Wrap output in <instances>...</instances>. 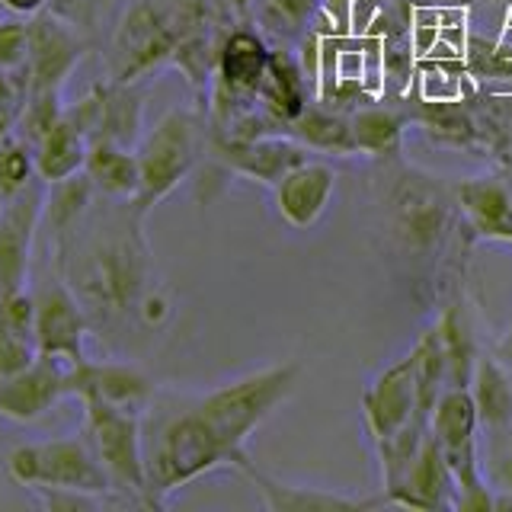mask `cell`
I'll list each match as a JSON object with an SVG mask.
<instances>
[{"instance_id":"9c48e42d","label":"cell","mask_w":512,"mask_h":512,"mask_svg":"<svg viewBox=\"0 0 512 512\" xmlns=\"http://www.w3.org/2000/svg\"><path fill=\"white\" fill-rule=\"evenodd\" d=\"M429 429L439 439L442 455L448 468H452L458 487V509L493 512V490L484 477V464H480V423L471 388H445L436 410H432Z\"/></svg>"},{"instance_id":"1f68e13d","label":"cell","mask_w":512,"mask_h":512,"mask_svg":"<svg viewBox=\"0 0 512 512\" xmlns=\"http://www.w3.org/2000/svg\"><path fill=\"white\" fill-rule=\"evenodd\" d=\"M464 68L474 74V80L490 93H512V52L500 42H490L484 36L468 39V58Z\"/></svg>"},{"instance_id":"5b68a950","label":"cell","mask_w":512,"mask_h":512,"mask_svg":"<svg viewBox=\"0 0 512 512\" xmlns=\"http://www.w3.org/2000/svg\"><path fill=\"white\" fill-rule=\"evenodd\" d=\"M208 151V116L205 109L173 106L160 116V122L138 141V196L132 199L144 215L167 199L186 176L199 167L202 154Z\"/></svg>"},{"instance_id":"8d00e7d4","label":"cell","mask_w":512,"mask_h":512,"mask_svg":"<svg viewBox=\"0 0 512 512\" xmlns=\"http://www.w3.org/2000/svg\"><path fill=\"white\" fill-rule=\"evenodd\" d=\"M496 359H500L509 368V375H512V320H509V330L503 333L500 346H496Z\"/></svg>"},{"instance_id":"ba28073f","label":"cell","mask_w":512,"mask_h":512,"mask_svg":"<svg viewBox=\"0 0 512 512\" xmlns=\"http://www.w3.org/2000/svg\"><path fill=\"white\" fill-rule=\"evenodd\" d=\"M84 407V439L93 455L106 468L112 490L125 506H148V468H144V442H141V413L87 400Z\"/></svg>"},{"instance_id":"4dcf8cb0","label":"cell","mask_w":512,"mask_h":512,"mask_svg":"<svg viewBox=\"0 0 512 512\" xmlns=\"http://www.w3.org/2000/svg\"><path fill=\"white\" fill-rule=\"evenodd\" d=\"M96 196H100V192H96L87 173H74L61 183H48L45 215H42V224L48 228V244H55L58 237L74 231L77 221L90 212Z\"/></svg>"},{"instance_id":"7c38bea8","label":"cell","mask_w":512,"mask_h":512,"mask_svg":"<svg viewBox=\"0 0 512 512\" xmlns=\"http://www.w3.org/2000/svg\"><path fill=\"white\" fill-rule=\"evenodd\" d=\"M45 196L48 183L36 176L26 189L10 196L0 212V295L26 288L29 282V256L42 228Z\"/></svg>"},{"instance_id":"30bf717a","label":"cell","mask_w":512,"mask_h":512,"mask_svg":"<svg viewBox=\"0 0 512 512\" xmlns=\"http://www.w3.org/2000/svg\"><path fill=\"white\" fill-rule=\"evenodd\" d=\"M32 298H36V340L42 356L58 359L64 365L84 362L90 320L68 288V282L52 269L32 288Z\"/></svg>"},{"instance_id":"277c9868","label":"cell","mask_w":512,"mask_h":512,"mask_svg":"<svg viewBox=\"0 0 512 512\" xmlns=\"http://www.w3.org/2000/svg\"><path fill=\"white\" fill-rule=\"evenodd\" d=\"M301 375L298 362H279L250 372L237 381L221 384V388L208 391L205 397L196 400V410L205 416V423L218 432V439L231 448V455L237 458V468L244 471V464H250L247 442L256 429L269 420L282 400L295 391Z\"/></svg>"},{"instance_id":"f546056e","label":"cell","mask_w":512,"mask_h":512,"mask_svg":"<svg viewBox=\"0 0 512 512\" xmlns=\"http://www.w3.org/2000/svg\"><path fill=\"white\" fill-rule=\"evenodd\" d=\"M295 141H301L308 151L333 154V157H356V138H352V122L346 112H336L324 103H311L301 116L288 125Z\"/></svg>"},{"instance_id":"ab89813d","label":"cell","mask_w":512,"mask_h":512,"mask_svg":"<svg viewBox=\"0 0 512 512\" xmlns=\"http://www.w3.org/2000/svg\"><path fill=\"white\" fill-rule=\"evenodd\" d=\"M448 4H474V0H448Z\"/></svg>"},{"instance_id":"f35d334b","label":"cell","mask_w":512,"mask_h":512,"mask_svg":"<svg viewBox=\"0 0 512 512\" xmlns=\"http://www.w3.org/2000/svg\"><path fill=\"white\" fill-rule=\"evenodd\" d=\"M256 4V0H228V7L234 13V20L237 23H247V16H250V7Z\"/></svg>"},{"instance_id":"ffe728a7","label":"cell","mask_w":512,"mask_h":512,"mask_svg":"<svg viewBox=\"0 0 512 512\" xmlns=\"http://www.w3.org/2000/svg\"><path fill=\"white\" fill-rule=\"evenodd\" d=\"M407 112L410 122L420 125V132L439 148L474 151L487 157L484 135H480V125L468 100H458V96H436L432 100V96H423V100L407 106Z\"/></svg>"},{"instance_id":"f1b7e54d","label":"cell","mask_w":512,"mask_h":512,"mask_svg":"<svg viewBox=\"0 0 512 512\" xmlns=\"http://www.w3.org/2000/svg\"><path fill=\"white\" fill-rule=\"evenodd\" d=\"M471 397L477 407L480 432H500L512 426V375L496 356H480L474 378H471Z\"/></svg>"},{"instance_id":"74e56055","label":"cell","mask_w":512,"mask_h":512,"mask_svg":"<svg viewBox=\"0 0 512 512\" xmlns=\"http://www.w3.org/2000/svg\"><path fill=\"white\" fill-rule=\"evenodd\" d=\"M80 4H84V0H52V10L61 13V16H68V20H74Z\"/></svg>"},{"instance_id":"836d02e7","label":"cell","mask_w":512,"mask_h":512,"mask_svg":"<svg viewBox=\"0 0 512 512\" xmlns=\"http://www.w3.org/2000/svg\"><path fill=\"white\" fill-rule=\"evenodd\" d=\"M0 71L29 77V20L0 23Z\"/></svg>"},{"instance_id":"8992f818","label":"cell","mask_w":512,"mask_h":512,"mask_svg":"<svg viewBox=\"0 0 512 512\" xmlns=\"http://www.w3.org/2000/svg\"><path fill=\"white\" fill-rule=\"evenodd\" d=\"M183 39L173 0H135L112 29L106 71L116 84H141L176 58Z\"/></svg>"},{"instance_id":"4fadbf2b","label":"cell","mask_w":512,"mask_h":512,"mask_svg":"<svg viewBox=\"0 0 512 512\" xmlns=\"http://www.w3.org/2000/svg\"><path fill=\"white\" fill-rule=\"evenodd\" d=\"M208 154L215 157L228 173L250 176L256 183L276 189L279 180L295 170L304 160H311V151L292 135H263V138H212L208 135Z\"/></svg>"},{"instance_id":"6da1fadb","label":"cell","mask_w":512,"mask_h":512,"mask_svg":"<svg viewBox=\"0 0 512 512\" xmlns=\"http://www.w3.org/2000/svg\"><path fill=\"white\" fill-rule=\"evenodd\" d=\"M90 205L77 228L58 237L52 269L80 301L90 333L109 346L128 340V330H157L170 317V301L154 276V253L144 237V215L132 199Z\"/></svg>"},{"instance_id":"44dd1931","label":"cell","mask_w":512,"mask_h":512,"mask_svg":"<svg viewBox=\"0 0 512 512\" xmlns=\"http://www.w3.org/2000/svg\"><path fill=\"white\" fill-rule=\"evenodd\" d=\"M336 173L324 160H304L295 170H288L276 186V205L279 215L292 228H311L324 215V208L333 196Z\"/></svg>"},{"instance_id":"83f0119b","label":"cell","mask_w":512,"mask_h":512,"mask_svg":"<svg viewBox=\"0 0 512 512\" xmlns=\"http://www.w3.org/2000/svg\"><path fill=\"white\" fill-rule=\"evenodd\" d=\"M84 173L90 176V183L96 186L100 196H109V199H135L138 196L141 170H138L135 148L96 138V141H90Z\"/></svg>"},{"instance_id":"52a82bcc","label":"cell","mask_w":512,"mask_h":512,"mask_svg":"<svg viewBox=\"0 0 512 512\" xmlns=\"http://www.w3.org/2000/svg\"><path fill=\"white\" fill-rule=\"evenodd\" d=\"M7 477L16 480L20 487H29L32 493L39 490H71V493H90L103 496L116 506H125L100 458L93 455V448L84 436L71 439H48V442H26L10 448L7 455Z\"/></svg>"},{"instance_id":"cb8c5ba5","label":"cell","mask_w":512,"mask_h":512,"mask_svg":"<svg viewBox=\"0 0 512 512\" xmlns=\"http://www.w3.org/2000/svg\"><path fill=\"white\" fill-rule=\"evenodd\" d=\"M244 474L256 484L263 496V506L272 512H340V509H375L384 506V496L378 500H365V496H346L330 490H311L298 484H285V480L269 477L256 464H244Z\"/></svg>"},{"instance_id":"7402d4cb","label":"cell","mask_w":512,"mask_h":512,"mask_svg":"<svg viewBox=\"0 0 512 512\" xmlns=\"http://www.w3.org/2000/svg\"><path fill=\"white\" fill-rule=\"evenodd\" d=\"M308 84H311V77L304 74L295 52H288V48H272L269 68L260 84V109L272 122L282 125V132H288V125L311 106Z\"/></svg>"},{"instance_id":"8fae6325","label":"cell","mask_w":512,"mask_h":512,"mask_svg":"<svg viewBox=\"0 0 512 512\" xmlns=\"http://www.w3.org/2000/svg\"><path fill=\"white\" fill-rule=\"evenodd\" d=\"M87 52L77 23L55 10L29 20V93H61Z\"/></svg>"},{"instance_id":"d590c367","label":"cell","mask_w":512,"mask_h":512,"mask_svg":"<svg viewBox=\"0 0 512 512\" xmlns=\"http://www.w3.org/2000/svg\"><path fill=\"white\" fill-rule=\"evenodd\" d=\"M13 16H20V20H32V16H39L45 10H52V0H0Z\"/></svg>"},{"instance_id":"e0dca14e","label":"cell","mask_w":512,"mask_h":512,"mask_svg":"<svg viewBox=\"0 0 512 512\" xmlns=\"http://www.w3.org/2000/svg\"><path fill=\"white\" fill-rule=\"evenodd\" d=\"M384 506L407 509H458V487L448 461L442 455L439 439L426 432L420 452L410 461L407 474L394 490H384Z\"/></svg>"},{"instance_id":"484cf974","label":"cell","mask_w":512,"mask_h":512,"mask_svg":"<svg viewBox=\"0 0 512 512\" xmlns=\"http://www.w3.org/2000/svg\"><path fill=\"white\" fill-rule=\"evenodd\" d=\"M36 173L42 183H61L74 173H84L90 138L68 112L36 141Z\"/></svg>"},{"instance_id":"603a6c76","label":"cell","mask_w":512,"mask_h":512,"mask_svg":"<svg viewBox=\"0 0 512 512\" xmlns=\"http://www.w3.org/2000/svg\"><path fill=\"white\" fill-rule=\"evenodd\" d=\"M42 356L36 340V298L32 288L0 295V375H13Z\"/></svg>"},{"instance_id":"d4e9b609","label":"cell","mask_w":512,"mask_h":512,"mask_svg":"<svg viewBox=\"0 0 512 512\" xmlns=\"http://www.w3.org/2000/svg\"><path fill=\"white\" fill-rule=\"evenodd\" d=\"M432 330H436L442 356H445V388H471L480 356H477L474 327H471L464 301H448L439 311Z\"/></svg>"},{"instance_id":"3957f363","label":"cell","mask_w":512,"mask_h":512,"mask_svg":"<svg viewBox=\"0 0 512 512\" xmlns=\"http://www.w3.org/2000/svg\"><path fill=\"white\" fill-rule=\"evenodd\" d=\"M144 468H148V506L160 509L189 480L218 468H237V458L192 404L160 423L154 442L144 448Z\"/></svg>"},{"instance_id":"d6a6232c","label":"cell","mask_w":512,"mask_h":512,"mask_svg":"<svg viewBox=\"0 0 512 512\" xmlns=\"http://www.w3.org/2000/svg\"><path fill=\"white\" fill-rule=\"evenodd\" d=\"M36 151L23 138H7L0 141V196L10 199L20 189H26L36 180Z\"/></svg>"},{"instance_id":"5bb4252c","label":"cell","mask_w":512,"mask_h":512,"mask_svg":"<svg viewBox=\"0 0 512 512\" xmlns=\"http://www.w3.org/2000/svg\"><path fill=\"white\" fill-rule=\"evenodd\" d=\"M138 84H116V80H103L93 84L84 100H77L64 112L84 128L87 138H106L135 148L141 138V112H144V96L135 90Z\"/></svg>"},{"instance_id":"9a60e30c","label":"cell","mask_w":512,"mask_h":512,"mask_svg":"<svg viewBox=\"0 0 512 512\" xmlns=\"http://www.w3.org/2000/svg\"><path fill=\"white\" fill-rule=\"evenodd\" d=\"M416 413L432 420L426 410H420L416 368H413V356L407 352L404 359L388 365L372 384H368V391L362 394V420H365V429H368V436H372V442L381 445L391 436H397Z\"/></svg>"},{"instance_id":"7a4b0ae2","label":"cell","mask_w":512,"mask_h":512,"mask_svg":"<svg viewBox=\"0 0 512 512\" xmlns=\"http://www.w3.org/2000/svg\"><path fill=\"white\" fill-rule=\"evenodd\" d=\"M381 176L375 186L381 231L391 253L400 263L416 269H432L445 253L448 234L455 231L458 196L455 183L432 176L420 167L404 164L400 157L381 160Z\"/></svg>"},{"instance_id":"e575fe53","label":"cell","mask_w":512,"mask_h":512,"mask_svg":"<svg viewBox=\"0 0 512 512\" xmlns=\"http://www.w3.org/2000/svg\"><path fill=\"white\" fill-rule=\"evenodd\" d=\"M487 484L493 493L512 496V426L490 432L487 448Z\"/></svg>"},{"instance_id":"ac0fdd59","label":"cell","mask_w":512,"mask_h":512,"mask_svg":"<svg viewBox=\"0 0 512 512\" xmlns=\"http://www.w3.org/2000/svg\"><path fill=\"white\" fill-rule=\"evenodd\" d=\"M64 375H68V365L48 356H39L13 375H0V416L13 423L42 420L61 397H68Z\"/></svg>"},{"instance_id":"2e32d148","label":"cell","mask_w":512,"mask_h":512,"mask_svg":"<svg viewBox=\"0 0 512 512\" xmlns=\"http://www.w3.org/2000/svg\"><path fill=\"white\" fill-rule=\"evenodd\" d=\"M64 391L68 397H77L80 404L87 400H103V404L144 413L154 397V381L141 368L128 362H77L68 365L64 375Z\"/></svg>"},{"instance_id":"4316f807","label":"cell","mask_w":512,"mask_h":512,"mask_svg":"<svg viewBox=\"0 0 512 512\" xmlns=\"http://www.w3.org/2000/svg\"><path fill=\"white\" fill-rule=\"evenodd\" d=\"M352 138H356V151L368 160H394L400 157V144H404V128L410 125L407 106H378L368 103L349 116Z\"/></svg>"},{"instance_id":"d6986e66","label":"cell","mask_w":512,"mask_h":512,"mask_svg":"<svg viewBox=\"0 0 512 512\" xmlns=\"http://www.w3.org/2000/svg\"><path fill=\"white\" fill-rule=\"evenodd\" d=\"M458 212L464 228L477 240H506L512 244V180L503 173L474 176L455 183Z\"/></svg>"}]
</instances>
